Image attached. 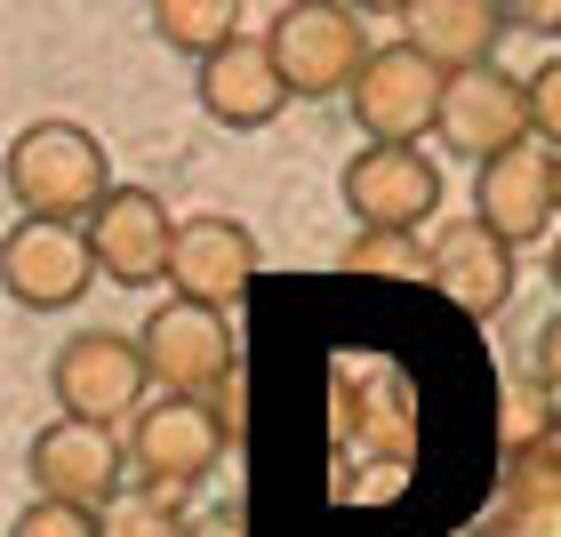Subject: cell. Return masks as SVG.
Wrapping results in <instances>:
<instances>
[{"mask_svg":"<svg viewBox=\"0 0 561 537\" xmlns=\"http://www.w3.org/2000/svg\"><path fill=\"white\" fill-rule=\"evenodd\" d=\"M113 193V161L81 121H33L9 145V201L41 225H89Z\"/></svg>","mask_w":561,"mask_h":537,"instance_id":"1","label":"cell"},{"mask_svg":"<svg viewBox=\"0 0 561 537\" xmlns=\"http://www.w3.org/2000/svg\"><path fill=\"white\" fill-rule=\"evenodd\" d=\"M145 386H152L145 345L121 338V329H81V338H65L57 362H48V393H57V409L81 418V425H113V433L137 425L152 409Z\"/></svg>","mask_w":561,"mask_h":537,"instance_id":"2","label":"cell"},{"mask_svg":"<svg viewBox=\"0 0 561 537\" xmlns=\"http://www.w3.org/2000/svg\"><path fill=\"white\" fill-rule=\"evenodd\" d=\"M442 96H449V72L425 57L410 41H386L377 57L362 65V81H353V129L369 145H417L425 129H442Z\"/></svg>","mask_w":561,"mask_h":537,"instance_id":"3","label":"cell"},{"mask_svg":"<svg viewBox=\"0 0 561 537\" xmlns=\"http://www.w3.org/2000/svg\"><path fill=\"white\" fill-rule=\"evenodd\" d=\"M137 345H145V369H152V386H161L169 401H209L225 377L241 369V353H233V329H225V313H209V305H185V297H169V305H152L145 329H137Z\"/></svg>","mask_w":561,"mask_h":537,"instance_id":"4","label":"cell"},{"mask_svg":"<svg viewBox=\"0 0 561 537\" xmlns=\"http://www.w3.org/2000/svg\"><path fill=\"white\" fill-rule=\"evenodd\" d=\"M33 490L41 498H57V505H89V514H113L121 498V481L137 473V457L129 442H121L113 425H81V418H57V425H41L33 433Z\"/></svg>","mask_w":561,"mask_h":537,"instance_id":"5","label":"cell"},{"mask_svg":"<svg viewBox=\"0 0 561 537\" xmlns=\"http://www.w3.org/2000/svg\"><path fill=\"white\" fill-rule=\"evenodd\" d=\"M233 449L225 425L209 418V401H152L129 425V457H137V490L161 505H185V490L217 473V457Z\"/></svg>","mask_w":561,"mask_h":537,"instance_id":"6","label":"cell"},{"mask_svg":"<svg viewBox=\"0 0 561 537\" xmlns=\"http://www.w3.org/2000/svg\"><path fill=\"white\" fill-rule=\"evenodd\" d=\"M265 41H273V57H280L289 96H305V105H313V96H353L362 65L377 57L353 9H280Z\"/></svg>","mask_w":561,"mask_h":537,"instance_id":"7","label":"cell"},{"mask_svg":"<svg viewBox=\"0 0 561 537\" xmlns=\"http://www.w3.org/2000/svg\"><path fill=\"white\" fill-rule=\"evenodd\" d=\"M0 281L24 313H65V305L89 297L96 273V249H89V225H41V217H16L9 241H0Z\"/></svg>","mask_w":561,"mask_h":537,"instance_id":"8","label":"cell"},{"mask_svg":"<svg viewBox=\"0 0 561 537\" xmlns=\"http://www.w3.org/2000/svg\"><path fill=\"white\" fill-rule=\"evenodd\" d=\"M345 209L362 217V233H417L442 209V169L417 145H362L345 161Z\"/></svg>","mask_w":561,"mask_h":537,"instance_id":"9","label":"cell"},{"mask_svg":"<svg viewBox=\"0 0 561 537\" xmlns=\"http://www.w3.org/2000/svg\"><path fill=\"white\" fill-rule=\"evenodd\" d=\"M529 137H538L529 129V81H514V72H497V65L449 81V96H442V145L449 152H466L473 169H490Z\"/></svg>","mask_w":561,"mask_h":537,"instance_id":"10","label":"cell"},{"mask_svg":"<svg viewBox=\"0 0 561 537\" xmlns=\"http://www.w3.org/2000/svg\"><path fill=\"white\" fill-rule=\"evenodd\" d=\"M89 249H96V273H105L113 289H152V281H169V258H176L169 201L145 193V185H121L105 209L89 217Z\"/></svg>","mask_w":561,"mask_h":537,"instance_id":"11","label":"cell"},{"mask_svg":"<svg viewBox=\"0 0 561 537\" xmlns=\"http://www.w3.org/2000/svg\"><path fill=\"white\" fill-rule=\"evenodd\" d=\"M473 217L497 225L514 249L546 241L561 217V152L553 145H514L505 161H490L473 176Z\"/></svg>","mask_w":561,"mask_h":537,"instance_id":"12","label":"cell"},{"mask_svg":"<svg viewBox=\"0 0 561 537\" xmlns=\"http://www.w3.org/2000/svg\"><path fill=\"white\" fill-rule=\"evenodd\" d=\"M169 281H176V297H185V305L225 313V305H241L249 281H257V233H249L241 217H217V209L185 217V225H176Z\"/></svg>","mask_w":561,"mask_h":537,"instance_id":"13","label":"cell"},{"mask_svg":"<svg viewBox=\"0 0 561 537\" xmlns=\"http://www.w3.org/2000/svg\"><path fill=\"white\" fill-rule=\"evenodd\" d=\"M433 289H442L457 313H505V297H514V241L497 233V225L481 217H449L433 225Z\"/></svg>","mask_w":561,"mask_h":537,"instance_id":"14","label":"cell"},{"mask_svg":"<svg viewBox=\"0 0 561 537\" xmlns=\"http://www.w3.org/2000/svg\"><path fill=\"white\" fill-rule=\"evenodd\" d=\"M201 113L217 121V129H273L280 105H289V81H280V57L273 41H233L225 57L201 65Z\"/></svg>","mask_w":561,"mask_h":537,"instance_id":"15","label":"cell"},{"mask_svg":"<svg viewBox=\"0 0 561 537\" xmlns=\"http://www.w3.org/2000/svg\"><path fill=\"white\" fill-rule=\"evenodd\" d=\"M401 24H410L401 41L425 48V57L457 81V72H481V65H490V48H497L505 24H514V9H497V0H410Z\"/></svg>","mask_w":561,"mask_h":537,"instance_id":"16","label":"cell"},{"mask_svg":"<svg viewBox=\"0 0 561 537\" xmlns=\"http://www.w3.org/2000/svg\"><path fill=\"white\" fill-rule=\"evenodd\" d=\"M490 537H561V457H522L505 466V490H497V522Z\"/></svg>","mask_w":561,"mask_h":537,"instance_id":"17","label":"cell"},{"mask_svg":"<svg viewBox=\"0 0 561 537\" xmlns=\"http://www.w3.org/2000/svg\"><path fill=\"white\" fill-rule=\"evenodd\" d=\"M152 33H161L176 57H225L233 41H249L241 33V0H152Z\"/></svg>","mask_w":561,"mask_h":537,"instance_id":"18","label":"cell"},{"mask_svg":"<svg viewBox=\"0 0 561 537\" xmlns=\"http://www.w3.org/2000/svg\"><path fill=\"white\" fill-rule=\"evenodd\" d=\"M553 433H561V409L546 401L538 377H522V386L505 393V418H497V449H505V466H522V457H546V449H553Z\"/></svg>","mask_w":561,"mask_h":537,"instance_id":"19","label":"cell"},{"mask_svg":"<svg viewBox=\"0 0 561 537\" xmlns=\"http://www.w3.org/2000/svg\"><path fill=\"white\" fill-rule=\"evenodd\" d=\"M337 273H377V281H433V241L417 233H353Z\"/></svg>","mask_w":561,"mask_h":537,"instance_id":"20","label":"cell"},{"mask_svg":"<svg viewBox=\"0 0 561 537\" xmlns=\"http://www.w3.org/2000/svg\"><path fill=\"white\" fill-rule=\"evenodd\" d=\"M105 537H193V522L176 514V505H161V498H145V490H129L105 514Z\"/></svg>","mask_w":561,"mask_h":537,"instance_id":"21","label":"cell"},{"mask_svg":"<svg viewBox=\"0 0 561 537\" xmlns=\"http://www.w3.org/2000/svg\"><path fill=\"white\" fill-rule=\"evenodd\" d=\"M9 537H105V514H89V505H57V498H33V505L9 522Z\"/></svg>","mask_w":561,"mask_h":537,"instance_id":"22","label":"cell"},{"mask_svg":"<svg viewBox=\"0 0 561 537\" xmlns=\"http://www.w3.org/2000/svg\"><path fill=\"white\" fill-rule=\"evenodd\" d=\"M529 129H538V145H561V57L529 72Z\"/></svg>","mask_w":561,"mask_h":537,"instance_id":"23","label":"cell"},{"mask_svg":"<svg viewBox=\"0 0 561 537\" xmlns=\"http://www.w3.org/2000/svg\"><path fill=\"white\" fill-rule=\"evenodd\" d=\"M209 418L225 425V442H241V425H249V377H241V369L209 393Z\"/></svg>","mask_w":561,"mask_h":537,"instance_id":"24","label":"cell"},{"mask_svg":"<svg viewBox=\"0 0 561 537\" xmlns=\"http://www.w3.org/2000/svg\"><path fill=\"white\" fill-rule=\"evenodd\" d=\"M529 377H538V386H546V401L561 409V313L538 329V362H529Z\"/></svg>","mask_w":561,"mask_h":537,"instance_id":"25","label":"cell"},{"mask_svg":"<svg viewBox=\"0 0 561 537\" xmlns=\"http://www.w3.org/2000/svg\"><path fill=\"white\" fill-rule=\"evenodd\" d=\"M193 537H249V514L241 505H209V514H193Z\"/></svg>","mask_w":561,"mask_h":537,"instance_id":"26","label":"cell"},{"mask_svg":"<svg viewBox=\"0 0 561 537\" xmlns=\"http://www.w3.org/2000/svg\"><path fill=\"white\" fill-rule=\"evenodd\" d=\"M546 273H553V289H561V241H553V265H546Z\"/></svg>","mask_w":561,"mask_h":537,"instance_id":"27","label":"cell"},{"mask_svg":"<svg viewBox=\"0 0 561 537\" xmlns=\"http://www.w3.org/2000/svg\"><path fill=\"white\" fill-rule=\"evenodd\" d=\"M553 457H561V433H553Z\"/></svg>","mask_w":561,"mask_h":537,"instance_id":"28","label":"cell"}]
</instances>
